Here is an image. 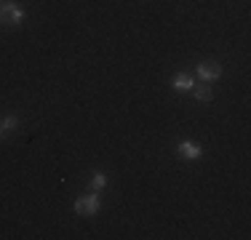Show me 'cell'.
Returning <instances> with one entry per match:
<instances>
[{
    "mask_svg": "<svg viewBox=\"0 0 251 240\" xmlns=\"http://www.w3.org/2000/svg\"><path fill=\"white\" fill-rule=\"evenodd\" d=\"M107 184H110V179H107V173L104 171H97L91 176V182H88V190H94V192H101L107 187Z\"/></svg>",
    "mask_w": 251,
    "mask_h": 240,
    "instance_id": "obj_7",
    "label": "cell"
},
{
    "mask_svg": "<svg viewBox=\"0 0 251 240\" xmlns=\"http://www.w3.org/2000/svg\"><path fill=\"white\" fill-rule=\"evenodd\" d=\"M99 206H101L99 192L88 190V195H83V197H77V200H75V214L77 216H97Z\"/></svg>",
    "mask_w": 251,
    "mask_h": 240,
    "instance_id": "obj_3",
    "label": "cell"
},
{
    "mask_svg": "<svg viewBox=\"0 0 251 240\" xmlns=\"http://www.w3.org/2000/svg\"><path fill=\"white\" fill-rule=\"evenodd\" d=\"M195 77L201 83H217L222 77V64L217 59H203V62H198V67H195Z\"/></svg>",
    "mask_w": 251,
    "mask_h": 240,
    "instance_id": "obj_2",
    "label": "cell"
},
{
    "mask_svg": "<svg viewBox=\"0 0 251 240\" xmlns=\"http://www.w3.org/2000/svg\"><path fill=\"white\" fill-rule=\"evenodd\" d=\"M0 139H3V128H0Z\"/></svg>",
    "mask_w": 251,
    "mask_h": 240,
    "instance_id": "obj_9",
    "label": "cell"
},
{
    "mask_svg": "<svg viewBox=\"0 0 251 240\" xmlns=\"http://www.w3.org/2000/svg\"><path fill=\"white\" fill-rule=\"evenodd\" d=\"M0 5H3V3H0Z\"/></svg>",
    "mask_w": 251,
    "mask_h": 240,
    "instance_id": "obj_10",
    "label": "cell"
},
{
    "mask_svg": "<svg viewBox=\"0 0 251 240\" xmlns=\"http://www.w3.org/2000/svg\"><path fill=\"white\" fill-rule=\"evenodd\" d=\"M193 99H198V101H211V99H214L211 83H195V86H193Z\"/></svg>",
    "mask_w": 251,
    "mask_h": 240,
    "instance_id": "obj_6",
    "label": "cell"
},
{
    "mask_svg": "<svg viewBox=\"0 0 251 240\" xmlns=\"http://www.w3.org/2000/svg\"><path fill=\"white\" fill-rule=\"evenodd\" d=\"M25 19H27V11L22 5L11 3V0H5L0 5V24L3 27H19V24H25Z\"/></svg>",
    "mask_w": 251,
    "mask_h": 240,
    "instance_id": "obj_1",
    "label": "cell"
},
{
    "mask_svg": "<svg viewBox=\"0 0 251 240\" xmlns=\"http://www.w3.org/2000/svg\"><path fill=\"white\" fill-rule=\"evenodd\" d=\"M0 128H3V136L14 134V131L19 128V118H16V115H8V118H3V123H0Z\"/></svg>",
    "mask_w": 251,
    "mask_h": 240,
    "instance_id": "obj_8",
    "label": "cell"
},
{
    "mask_svg": "<svg viewBox=\"0 0 251 240\" xmlns=\"http://www.w3.org/2000/svg\"><path fill=\"white\" fill-rule=\"evenodd\" d=\"M195 83H198V80H195L190 72H179L174 80H171V88H174V91H179V94H187V91H193Z\"/></svg>",
    "mask_w": 251,
    "mask_h": 240,
    "instance_id": "obj_5",
    "label": "cell"
},
{
    "mask_svg": "<svg viewBox=\"0 0 251 240\" xmlns=\"http://www.w3.org/2000/svg\"><path fill=\"white\" fill-rule=\"evenodd\" d=\"M176 155L184 158V160H201L203 158V147L193 139H184V142L176 144Z\"/></svg>",
    "mask_w": 251,
    "mask_h": 240,
    "instance_id": "obj_4",
    "label": "cell"
}]
</instances>
